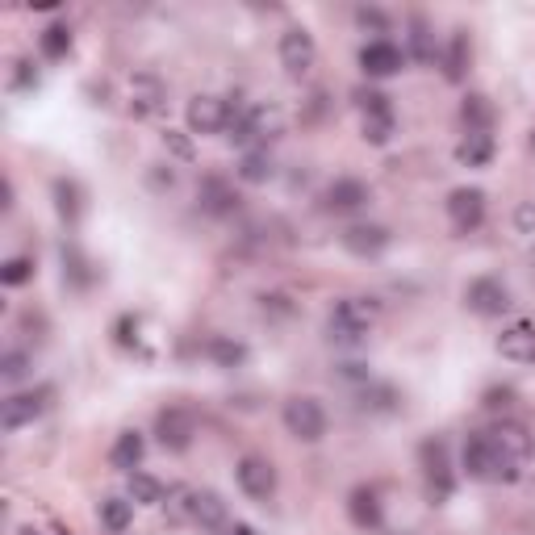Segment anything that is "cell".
<instances>
[{
    "label": "cell",
    "mask_w": 535,
    "mask_h": 535,
    "mask_svg": "<svg viewBox=\"0 0 535 535\" xmlns=\"http://www.w3.org/2000/svg\"><path fill=\"white\" fill-rule=\"evenodd\" d=\"M126 494H130V502H138V506H159L168 490H164V481L151 477V473H130Z\"/></svg>",
    "instance_id": "obj_30"
},
{
    "label": "cell",
    "mask_w": 535,
    "mask_h": 535,
    "mask_svg": "<svg viewBox=\"0 0 535 535\" xmlns=\"http://www.w3.org/2000/svg\"><path fill=\"white\" fill-rule=\"evenodd\" d=\"M418 469H423V481H427L431 502H448V498H452V490H456V469H452L448 439L427 435L423 444H418Z\"/></svg>",
    "instance_id": "obj_2"
},
{
    "label": "cell",
    "mask_w": 535,
    "mask_h": 535,
    "mask_svg": "<svg viewBox=\"0 0 535 535\" xmlns=\"http://www.w3.org/2000/svg\"><path fill=\"white\" fill-rule=\"evenodd\" d=\"M197 435V418L189 406H164L155 414V439L164 452H189Z\"/></svg>",
    "instance_id": "obj_7"
},
{
    "label": "cell",
    "mask_w": 535,
    "mask_h": 535,
    "mask_svg": "<svg viewBox=\"0 0 535 535\" xmlns=\"http://www.w3.org/2000/svg\"><path fill=\"white\" fill-rule=\"evenodd\" d=\"M164 105H168L164 80L151 76V72L134 76V84H130V113H134V118H155V113L164 109Z\"/></svg>",
    "instance_id": "obj_17"
},
{
    "label": "cell",
    "mask_w": 535,
    "mask_h": 535,
    "mask_svg": "<svg viewBox=\"0 0 535 535\" xmlns=\"http://www.w3.org/2000/svg\"><path fill=\"white\" fill-rule=\"evenodd\" d=\"M272 176V155H268V147H255V151H247L243 159H239V180L243 184H264Z\"/></svg>",
    "instance_id": "obj_32"
},
{
    "label": "cell",
    "mask_w": 535,
    "mask_h": 535,
    "mask_svg": "<svg viewBox=\"0 0 535 535\" xmlns=\"http://www.w3.org/2000/svg\"><path fill=\"white\" fill-rule=\"evenodd\" d=\"M498 356L510 364H535V322L519 318L498 335Z\"/></svg>",
    "instance_id": "obj_16"
},
{
    "label": "cell",
    "mask_w": 535,
    "mask_h": 535,
    "mask_svg": "<svg viewBox=\"0 0 535 535\" xmlns=\"http://www.w3.org/2000/svg\"><path fill=\"white\" fill-rule=\"evenodd\" d=\"M184 515H189L197 527H222L226 523V502L214 490H189L184 494Z\"/></svg>",
    "instance_id": "obj_20"
},
{
    "label": "cell",
    "mask_w": 535,
    "mask_h": 535,
    "mask_svg": "<svg viewBox=\"0 0 535 535\" xmlns=\"http://www.w3.org/2000/svg\"><path fill=\"white\" fill-rule=\"evenodd\" d=\"M406 51L398 42H389V38H372L360 46V67H364V76L368 80H389V76H398L402 67H406Z\"/></svg>",
    "instance_id": "obj_10"
},
{
    "label": "cell",
    "mask_w": 535,
    "mask_h": 535,
    "mask_svg": "<svg viewBox=\"0 0 535 535\" xmlns=\"http://www.w3.org/2000/svg\"><path fill=\"white\" fill-rule=\"evenodd\" d=\"M63 281H67V289H76V293L92 289V281H97V268H92V260L80 247H63Z\"/></svg>",
    "instance_id": "obj_26"
},
{
    "label": "cell",
    "mask_w": 535,
    "mask_h": 535,
    "mask_svg": "<svg viewBox=\"0 0 535 535\" xmlns=\"http://www.w3.org/2000/svg\"><path fill=\"white\" fill-rule=\"evenodd\" d=\"M205 356L214 360L218 368H239L247 360V347L239 339H230V335H214V339L205 343Z\"/></svg>",
    "instance_id": "obj_28"
},
{
    "label": "cell",
    "mask_w": 535,
    "mask_h": 535,
    "mask_svg": "<svg viewBox=\"0 0 535 535\" xmlns=\"http://www.w3.org/2000/svg\"><path fill=\"white\" fill-rule=\"evenodd\" d=\"M347 515L360 531H381L385 523V506H381V494L372 490V485H356L352 494H347Z\"/></svg>",
    "instance_id": "obj_18"
},
{
    "label": "cell",
    "mask_w": 535,
    "mask_h": 535,
    "mask_svg": "<svg viewBox=\"0 0 535 535\" xmlns=\"http://www.w3.org/2000/svg\"><path fill=\"white\" fill-rule=\"evenodd\" d=\"M456 159L464 168H485L494 159V134H485V130H469L456 143Z\"/></svg>",
    "instance_id": "obj_25"
},
{
    "label": "cell",
    "mask_w": 535,
    "mask_h": 535,
    "mask_svg": "<svg viewBox=\"0 0 535 535\" xmlns=\"http://www.w3.org/2000/svg\"><path fill=\"white\" fill-rule=\"evenodd\" d=\"M235 481H239V490L251 502H268L276 494V469H272V460H264V456H243L239 469H235Z\"/></svg>",
    "instance_id": "obj_13"
},
{
    "label": "cell",
    "mask_w": 535,
    "mask_h": 535,
    "mask_svg": "<svg viewBox=\"0 0 535 535\" xmlns=\"http://www.w3.org/2000/svg\"><path fill=\"white\" fill-rule=\"evenodd\" d=\"M281 418H285V431L301 444H318L322 435H327V410H322L318 398H306V393H297L281 406Z\"/></svg>",
    "instance_id": "obj_5"
},
{
    "label": "cell",
    "mask_w": 535,
    "mask_h": 535,
    "mask_svg": "<svg viewBox=\"0 0 535 535\" xmlns=\"http://www.w3.org/2000/svg\"><path fill=\"white\" fill-rule=\"evenodd\" d=\"M151 184H155V189H172V184H176V172H172V168L164 172V164H155V172H151Z\"/></svg>",
    "instance_id": "obj_44"
},
{
    "label": "cell",
    "mask_w": 535,
    "mask_h": 535,
    "mask_svg": "<svg viewBox=\"0 0 535 535\" xmlns=\"http://www.w3.org/2000/svg\"><path fill=\"white\" fill-rule=\"evenodd\" d=\"M55 398V389L51 385H42V389H30V393H13V398H5V406H0V427L5 431H21V427H30L34 418L51 406Z\"/></svg>",
    "instance_id": "obj_11"
},
{
    "label": "cell",
    "mask_w": 535,
    "mask_h": 535,
    "mask_svg": "<svg viewBox=\"0 0 535 535\" xmlns=\"http://www.w3.org/2000/svg\"><path fill=\"white\" fill-rule=\"evenodd\" d=\"M17 535H38V531H34V527H21V531H17Z\"/></svg>",
    "instance_id": "obj_46"
},
{
    "label": "cell",
    "mask_w": 535,
    "mask_h": 535,
    "mask_svg": "<svg viewBox=\"0 0 535 535\" xmlns=\"http://www.w3.org/2000/svg\"><path fill=\"white\" fill-rule=\"evenodd\" d=\"M226 535H255V527H247V523H235V527H230Z\"/></svg>",
    "instance_id": "obj_45"
},
{
    "label": "cell",
    "mask_w": 535,
    "mask_h": 535,
    "mask_svg": "<svg viewBox=\"0 0 535 535\" xmlns=\"http://www.w3.org/2000/svg\"><path fill=\"white\" fill-rule=\"evenodd\" d=\"M197 205H201V214H209V218H226V214H235L239 209V193H235V184H230L226 176L209 172L201 180V189H197Z\"/></svg>",
    "instance_id": "obj_15"
},
{
    "label": "cell",
    "mask_w": 535,
    "mask_h": 535,
    "mask_svg": "<svg viewBox=\"0 0 535 535\" xmlns=\"http://www.w3.org/2000/svg\"><path fill=\"white\" fill-rule=\"evenodd\" d=\"M464 306H469L477 318H502L510 310V289L498 281V276H477V281L464 289Z\"/></svg>",
    "instance_id": "obj_12"
},
{
    "label": "cell",
    "mask_w": 535,
    "mask_h": 535,
    "mask_svg": "<svg viewBox=\"0 0 535 535\" xmlns=\"http://www.w3.org/2000/svg\"><path fill=\"white\" fill-rule=\"evenodd\" d=\"M515 226H519V235H535V197L515 209Z\"/></svg>",
    "instance_id": "obj_43"
},
{
    "label": "cell",
    "mask_w": 535,
    "mask_h": 535,
    "mask_svg": "<svg viewBox=\"0 0 535 535\" xmlns=\"http://www.w3.org/2000/svg\"><path fill=\"white\" fill-rule=\"evenodd\" d=\"M101 523H105L113 535H122V531L134 523V502H130V498H105V502H101Z\"/></svg>",
    "instance_id": "obj_34"
},
{
    "label": "cell",
    "mask_w": 535,
    "mask_h": 535,
    "mask_svg": "<svg viewBox=\"0 0 535 535\" xmlns=\"http://www.w3.org/2000/svg\"><path fill=\"white\" fill-rule=\"evenodd\" d=\"M356 21L372 34H389V17L381 9H356Z\"/></svg>",
    "instance_id": "obj_41"
},
{
    "label": "cell",
    "mask_w": 535,
    "mask_h": 535,
    "mask_svg": "<svg viewBox=\"0 0 535 535\" xmlns=\"http://www.w3.org/2000/svg\"><path fill=\"white\" fill-rule=\"evenodd\" d=\"M281 134V113L272 105H247L235 122H230V138L239 147H251V143H268V138Z\"/></svg>",
    "instance_id": "obj_8"
},
{
    "label": "cell",
    "mask_w": 535,
    "mask_h": 535,
    "mask_svg": "<svg viewBox=\"0 0 535 535\" xmlns=\"http://www.w3.org/2000/svg\"><path fill=\"white\" fill-rule=\"evenodd\" d=\"M51 197H55V214H59L67 226H76V222L84 218V189H80V180H72V176H55Z\"/></svg>",
    "instance_id": "obj_22"
},
{
    "label": "cell",
    "mask_w": 535,
    "mask_h": 535,
    "mask_svg": "<svg viewBox=\"0 0 535 535\" xmlns=\"http://www.w3.org/2000/svg\"><path fill=\"white\" fill-rule=\"evenodd\" d=\"M164 147L176 155V159H184V164H193V143H189V134H184V130H164Z\"/></svg>",
    "instance_id": "obj_40"
},
{
    "label": "cell",
    "mask_w": 535,
    "mask_h": 535,
    "mask_svg": "<svg viewBox=\"0 0 535 535\" xmlns=\"http://www.w3.org/2000/svg\"><path fill=\"white\" fill-rule=\"evenodd\" d=\"M515 398H519L515 385H494V389H485L481 406H485V410H510V406H515Z\"/></svg>",
    "instance_id": "obj_39"
},
{
    "label": "cell",
    "mask_w": 535,
    "mask_h": 535,
    "mask_svg": "<svg viewBox=\"0 0 535 535\" xmlns=\"http://www.w3.org/2000/svg\"><path fill=\"white\" fill-rule=\"evenodd\" d=\"M490 435H494L498 444H502L510 456H515V460H527V456H531V435H527L523 423H498Z\"/></svg>",
    "instance_id": "obj_31"
},
{
    "label": "cell",
    "mask_w": 535,
    "mask_h": 535,
    "mask_svg": "<svg viewBox=\"0 0 535 535\" xmlns=\"http://www.w3.org/2000/svg\"><path fill=\"white\" fill-rule=\"evenodd\" d=\"M448 218L456 235H473L485 222V193L481 189H452L448 193Z\"/></svg>",
    "instance_id": "obj_14"
},
{
    "label": "cell",
    "mask_w": 535,
    "mask_h": 535,
    "mask_svg": "<svg viewBox=\"0 0 535 535\" xmlns=\"http://www.w3.org/2000/svg\"><path fill=\"white\" fill-rule=\"evenodd\" d=\"M13 88L26 92V88H38V67L30 59H17V72H13Z\"/></svg>",
    "instance_id": "obj_42"
},
{
    "label": "cell",
    "mask_w": 535,
    "mask_h": 535,
    "mask_svg": "<svg viewBox=\"0 0 535 535\" xmlns=\"http://www.w3.org/2000/svg\"><path fill=\"white\" fill-rule=\"evenodd\" d=\"M356 105L364 113V143L385 147L389 138H393V126H398L389 97H385V92H377V88H360L356 92Z\"/></svg>",
    "instance_id": "obj_6"
},
{
    "label": "cell",
    "mask_w": 535,
    "mask_h": 535,
    "mask_svg": "<svg viewBox=\"0 0 535 535\" xmlns=\"http://www.w3.org/2000/svg\"><path fill=\"white\" fill-rule=\"evenodd\" d=\"M460 464L473 481H506L510 485V481L523 477V460L510 456L490 431H473L469 439H464Z\"/></svg>",
    "instance_id": "obj_1"
},
{
    "label": "cell",
    "mask_w": 535,
    "mask_h": 535,
    "mask_svg": "<svg viewBox=\"0 0 535 535\" xmlns=\"http://www.w3.org/2000/svg\"><path fill=\"white\" fill-rule=\"evenodd\" d=\"M527 147H531V151H535V134H531V143H527Z\"/></svg>",
    "instance_id": "obj_47"
},
{
    "label": "cell",
    "mask_w": 535,
    "mask_h": 535,
    "mask_svg": "<svg viewBox=\"0 0 535 535\" xmlns=\"http://www.w3.org/2000/svg\"><path fill=\"white\" fill-rule=\"evenodd\" d=\"M276 55H281V67L293 76V80H301L314 67V59H318V46H314V34L306 30V26H289L285 34H281V46H276Z\"/></svg>",
    "instance_id": "obj_9"
},
{
    "label": "cell",
    "mask_w": 535,
    "mask_h": 535,
    "mask_svg": "<svg viewBox=\"0 0 535 535\" xmlns=\"http://www.w3.org/2000/svg\"><path fill=\"white\" fill-rule=\"evenodd\" d=\"M460 122H464V130H485V134H490V126H494V101L481 97V92H469V97L460 101Z\"/></svg>",
    "instance_id": "obj_27"
},
{
    "label": "cell",
    "mask_w": 535,
    "mask_h": 535,
    "mask_svg": "<svg viewBox=\"0 0 535 535\" xmlns=\"http://www.w3.org/2000/svg\"><path fill=\"white\" fill-rule=\"evenodd\" d=\"M30 372V356L26 352H5L0 356V377L5 381H21Z\"/></svg>",
    "instance_id": "obj_37"
},
{
    "label": "cell",
    "mask_w": 535,
    "mask_h": 535,
    "mask_svg": "<svg viewBox=\"0 0 535 535\" xmlns=\"http://www.w3.org/2000/svg\"><path fill=\"white\" fill-rule=\"evenodd\" d=\"M368 184L364 180H356V176H343V180H335L331 189H327V209L331 214H356V209H364L368 205Z\"/></svg>",
    "instance_id": "obj_21"
},
{
    "label": "cell",
    "mask_w": 535,
    "mask_h": 535,
    "mask_svg": "<svg viewBox=\"0 0 535 535\" xmlns=\"http://www.w3.org/2000/svg\"><path fill=\"white\" fill-rule=\"evenodd\" d=\"M239 113H243V105L214 97V92H197L189 101V109H184V118H189L193 134H222V130H230V122H235Z\"/></svg>",
    "instance_id": "obj_4"
},
{
    "label": "cell",
    "mask_w": 535,
    "mask_h": 535,
    "mask_svg": "<svg viewBox=\"0 0 535 535\" xmlns=\"http://www.w3.org/2000/svg\"><path fill=\"white\" fill-rule=\"evenodd\" d=\"M72 51V30H67V21H55V26L42 30V55L46 59H67Z\"/></svg>",
    "instance_id": "obj_35"
},
{
    "label": "cell",
    "mask_w": 535,
    "mask_h": 535,
    "mask_svg": "<svg viewBox=\"0 0 535 535\" xmlns=\"http://www.w3.org/2000/svg\"><path fill=\"white\" fill-rule=\"evenodd\" d=\"M410 26V59H418V63H435V42H431V30H427V17H410L406 21Z\"/></svg>",
    "instance_id": "obj_33"
},
{
    "label": "cell",
    "mask_w": 535,
    "mask_h": 535,
    "mask_svg": "<svg viewBox=\"0 0 535 535\" xmlns=\"http://www.w3.org/2000/svg\"><path fill=\"white\" fill-rule=\"evenodd\" d=\"M377 314H381L377 297H343V301H335V310H331V339L347 343V347L360 343L372 331Z\"/></svg>",
    "instance_id": "obj_3"
},
{
    "label": "cell",
    "mask_w": 535,
    "mask_h": 535,
    "mask_svg": "<svg viewBox=\"0 0 535 535\" xmlns=\"http://www.w3.org/2000/svg\"><path fill=\"white\" fill-rule=\"evenodd\" d=\"M398 406H402V393L393 385H364V393H360L364 414H393Z\"/></svg>",
    "instance_id": "obj_29"
},
{
    "label": "cell",
    "mask_w": 535,
    "mask_h": 535,
    "mask_svg": "<svg viewBox=\"0 0 535 535\" xmlns=\"http://www.w3.org/2000/svg\"><path fill=\"white\" fill-rule=\"evenodd\" d=\"M469 59H473V42H469V30H452V38H448V51H444V76L452 80V84H460L464 80V72H469Z\"/></svg>",
    "instance_id": "obj_24"
},
{
    "label": "cell",
    "mask_w": 535,
    "mask_h": 535,
    "mask_svg": "<svg viewBox=\"0 0 535 535\" xmlns=\"http://www.w3.org/2000/svg\"><path fill=\"white\" fill-rule=\"evenodd\" d=\"M59 535H67V531H59Z\"/></svg>",
    "instance_id": "obj_48"
},
{
    "label": "cell",
    "mask_w": 535,
    "mask_h": 535,
    "mask_svg": "<svg viewBox=\"0 0 535 535\" xmlns=\"http://www.w3.org/2000/svg\"><path fill=\"white\" fill-rule=\"evenodd\" d=\"M339 243L352 251V255H360V260H368V255H381L389 247V230L377 226V222H356V226L343 230Z\"/></svg>",
    "instance_id": "obj_19"
},
{
    "label": "cell",
    "mask_w": 535,
    "mask_h": 535,
    "mask_svg": "<svg viewBox=\"0 0 535 535\" xmlns=\"http://www.w3.org/2000/svg\"><path fill=\"white\" fill-rule=\"evenodd\" d=\"M113 339H118V347H126V352H134L138 347V318L122 314L118 322H113Z\"/></svg>",
    "instance_id": "obj_38"
},
{
    "label": "cell",
    "mask_w": 535,
    "mask_h": 535,
    "mask_svg": "<svg viewBox=\"0 0 535 535\" xmlns=\"http://www.w3.org/2000/svg\"><path fill=\"white\" fill-rule=\"evenodd\" d=\"M143 456H147V439L138 431H122L118 439H113V448H109V464H113V469H122L126 477L138 473Z\"/></svg>",
    "instance_id": "obj_23"
},
{
    "label": "cell",
    "mask_w": 535,
    "mask_h": 535,
    "mask_svg": "<svg viewBox=\"0 0 535 535\" xmlns=\"http://www.w3.org/2000/svg\"><path fill=\"white\" fill-rule=\"evenodd\" d=\"M26 281H34V260H30V255H13V260L0 264V285L17 289V285H26Z\"/></svg>",
    "instance_id": "obj_36"
}]
</instances>
